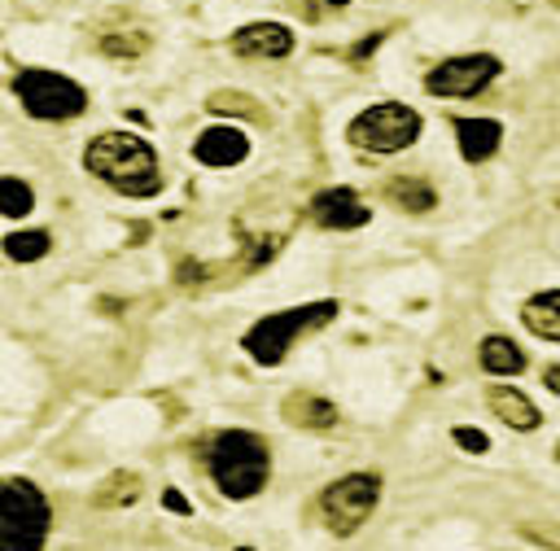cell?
<instances>
[{
	"label": "cell",
	"instance_id": "4fadbf2b",
	"mask_svg": "<svg viewBox=\"0 0 560 551\" xmlns=\"http://www.w3.org/2000/svg\"><path fill=\"white\" fill-rule=\"evenodd\" d=\"M486 402H490V411L508 424V429H538L542 424V415H538V407L521 394V389H512V385H494L490 394H486Z\"/></svg>",
	"mask_w": 560,
	"mask_h": 551
},
{
	"label": "cell",
	"instance_id": "6da1fadb",
	"mask_svg": "<svg viewBox=\"0 0 560 551\" xmlns=\"http://www.w3.org/2000/svg\"><path fill=\"white\" fill-rule=\"evenodd\" d=\"M83 166L105 179L109 188H118L122 197H153L162 188V171H158V153L149 140L131 136V131H105L88 144Z\"/></svg>",
	"mask_w": 560,
	"mask_h": 551
},
{
	"label": "cell",
	"instance_id": "603a6c76",
	"mask_svg": "<svg viewBox=\"0 0 560 551\" xmlns=\"http://www.w3.org/2000/svg\"><path fill=\"white\" fill-rule=\"evenodd\" d=\"M162 503H166V507H171V512H184V516H188V512H192V507H188V499H184V494H179V490H166V494H162Z\"/></svg>",
	"mask_w": 560,
	"mask_h": 551
},
{
	"label": "cell",
	"instance_id": "52a82bcc",
	"mask_svg": "<svg viewBox=\"0 0 560 551\" xmlns=\"http://www.w3.org/2000/svg\"><path fill=\"white\" fill-rule=\"evenodd\" d=\"M376 499H381V477L376 472H350V477H337V481H328L319 490L315 512H319L328 534L346 538V534H354L372 516Z\"/></svg>",
	"mask_w": 560,
	"mask_h": 551
},
{
	"label": "cell",
	"instance_id": "8992f818",
	"mask_svg": "<svg viewBox=\"0 0 560 551\" xmlns=\"http://www.w3.org/2000/svg\"><path fill=\"white\" fill-rule=\"evenodd\" d=\"M13 96L22 101V109L31 118H44V122H61V118H79L88 109V92L57 74V70H44V66H31L13 79Z\"/></svg>",
	"mask_w": 560,
	"mask_h": 551
},
{
	"label": "cell",
	"instance_id": "7c38bea8",
	"mask_svg": "<svg viewBox=\"0 0 560 551\" xmlns=\"http://www.w3.org/2000/svg\"><path fill=\"white\" fill-rule=\"evenodd\" d=\"M451 127H455V144L464 162H486L503 140V127L494 118H455Z\"/></svg>",
	"mask_w": 560,
	"mask_h": 551
},
{
	"label": "cell",
	"instance_id": "ffe728a7",
	"mask_svg": "<svg viewBox=\"0 0 560 551\" xmlns=\"http://www.w3.org/2000/svg\"><path fill=\"white\" fill-rule=\"evenodd\" d=\"M101 48L118 61H136L149 48V35L140 26H122V31H101Z\"/></svg>",
	"mask_w": 560,
	"mask_h": 551
},
{
	"label": "cell",
	"instance_id": "7a4b0ae2",
	"mask_svg": "<svg viewBox=\"0 0 560 551\" xmlns=\"http://www.w3.org/2000/svg\"><path fill=\"white\" fill-rule=\"evenodd\" d=\"M206 464H210V477L219 485L223 499H254L267 477H271V450L258 433L249 429H223L210 437V450H206Z\"/></svg>",
	"mask_w": 560,
	"mask_h": 551
},
{
	"label": "cell",
	"instance_id": "2e32d148",
	"mask_svg": "<svg viewBox=\"0 0 560 551\" xmlns=\"http://www.w3.org/2000/svg\"><path fill=\"white\" fill-rule=\"evenodd\" d=\"M280 411L298 429H332L337 424V407L328 398H315V394H293V398H284Z\"/></svg>",
	"mask_w": 560,
	"mask_h": 551
},
{
	"label": "cell",
	"instance_id": "277c9868",
	"mask_svg": "<svg viewBox=\"0 0 560 551\" xmlns=\"http://www.w3.org/2000/svg\"><path fill=\"white\" fill-rule=\"evenodd\" d=\"M332 315H337V302H332V297L306 302V306H289V310H276V315H262V319L245 332V354H249L254 363H262V367H276V363L293 350V341H298L302 332L324 328Z\"/></svg>",
	"mask_w": 560,
	"mask_h": 551
},
{
	"label": "cell",
	"instance_id": "d4e9b609",
	"mask_svg": "<svg viewBox=\"0 0 560 551\" xmlns=\"http://www.w3.org/2000/svg\"><path fill=\"white\" fill-rule=\"evenodd\" d=\"M547 389H560V367H547Z\"/></svg>",
	"mask_w": 560,
	"mask_h": 551
},
{
	"label": "cell",
	"instance_id": "8fae6325",
	"mask_svg": "<svg viewBox=\"0 0 560 551\" xmlns=\"http://www.w3.org/2000/svg\"><path fill=\"white\" fill-rule=\"evenodd\" d=\"M249 153V136L241 127H206L192 144V157L201 166H236Z\"/></svg>",
	"mask_w": 560,
	"mask_h": 551
},
{
	"label": "cell",
	"instance_id": "3957f363",
	"mask_svg": "<svg viewBox=\"0 0 560 551\" xmlns=\"http://www.w3.org/2000/svg\"><path fill=\"white\" fill-rule=\"evenodd\" d=\"M52 529L48 494L26 477L0 481V551H44Z\"/></svg>",
	"mask_w": 560,
	"mask_h": 551
},
{
	"label": "cell",
	"instance_id": "9a60e30c",
	"mask_svg": "<svg viewBox=\"0 0 560 551\" xmlns=\"http://www.w3.org/2000/svg\"><path fill=\"white\" fill-rule=\"evenodd\" d=\"M477 359H481V367L490 376H516V372H525V350L512 337H503V332L486 337L481 350H477Z\"/></svg>",
	"mask_w": 560,
	"mask_h": 551
},
{
	"label": "cell",
	"instance_id": "9c48e42d",
	"mask_svg": "<svg viewBox=\"0 0 560 551\" xmlns=\"http://www.w3.org/2000/svg\"><path fill=\"white\" fill-rule=\"evenodd\" d=\"M311 219L319 227H332V232H350V227H363L372 219V210L363 206V197L354 188H324L311 197Z\"/></svg>",
	"mask_w": 560,
	"mask_h": 551
},
{
	"label": "cell",
	"instance_id": "d6986e66",
	"mask_svg": "<svg viewBox=\"0 0 560 551\" xmlns=\"http://www.w3.org/2000/svg\"><path fill=\"white\" fill-rule=\"evenodd\" d=\"M140 499V477L136 472H109L96 490V507H127Z\"/></svg>",
	"mask_w": 560,
	"mask_h": 551
},
{
	"label": "cell",
	"instance_id": "5bb4252c",
	"mask_svg": "<svg viewBox=\"0 0 560 551\" xmlns=\"http://www.w3.org/2000/svg\"><path fill=\"white\" fill-rule=\"evenodd\" d=\"M521 319H525V328H529L534 337H542V341H560V293H556V289L534 293V297L525 302Z\"/></svg>",
	"mask_w": 560,
	"mask_h": 551
},
{
	"label": "cell",
	"instance_id": "ba28073f",
	"mask_svg": "<svg viewBox=\"0 0 560 551\" xmlns=\"http://www.w3.org/2000/svg\"><path fill=\"white\" fill-rule=\"evenodd\" d=\"M499 74V57L490 52H464V57H451L442 66H433L424 74V87L433 96H477L486 83H494Z\"/></svg>",
	"mask_w": 560,
	"mask_h": 551
},
{
	"label": "cell",
	"instance_id": "484cf974",
	"mask_svg": "<svg viewBox=\"0 0 560 551\" xmlns=\"http://www.w3.org/2000/svg\"><path fill=\"white\" fill-rule=\"evenodd\" d=\"M236 551H254V547H236Z\"/></svg>",
	"mask_w": 560,
	"mask_h": 551
},
{
	"label": "cell",
	"instance_id": "5b68a950",
	"mask_svg": "<svg viewBox=\"0 0 560 551\" xmlns=\"http://www.w3.org/2000/svg\"><path fill=\"white\" fill-rule=\"evenodd\" d=\"M420 131H424V118L402 101H376L363 114H354L346 127L350 144L363 153H398V149L416 144Z\"/></svg>",
	"mask_w": 560,
	"mask_h": 551
},
{
	"label": "cell",
	"instance_id": "cb8c5ba5",
	"mask_svg": "<svg viewBox=\"0 0 560 551\" xmlns=\"http://www.w3.org/2000/svg\"><path fill=\"white\" fill-rule=\"evenodd\" d=\"M350 0H311V9H319V13H332V9H346Z\"/></svg>",
	"mask_w": 560,
	"mask_h": 551
},
{
	"label": "cell",
	"instance_id": "ac0fdd59",
	"mask_svg": "<svg viewBox=\"0 0 560 551\" xmlns=\"http://www.w3.org/2000/svg\"><path fill=\"white\" fill-rule=\"evenodd\" d=\"M0 249H4V258H13V262H35V258H44V254L52 249V236H48L44 227H35V232H9V236L0 241Z\"/></svg>",
	"mask_w": 560,
	"mask_h": 551
},
{
	"label": "cell",
	"instance_id": "e0dca14e",
	"mask_svg": "<svg viewBox=\"0 0 560 551\" xmlns=\"http://www.w3.org/2000/svg\"><path fill=\"white\" fill-rule=\"evenodd\" d=\"M385 197H389L394 206H402V210H433V206H438V192H433L424 179H416V175L389 179V184H385Z\"/></svg>",
	"mask_w": 560,
	"mask_h": 551
},
{
	"label": "cell",
	"instance_id": "44dd1931",
	"mask_svg": "<svg viewBox=\"0 0 560 551\" xmlns=\"http://www.w3.org/2000/svg\"><path fill=\"white\" fill-rule=\"evenodd\" d=\"M31 206H35V197H31V184H22V179L4 175V179H0V214H9V219H22Z\"/></svg>",
	"mask_w": 560,
	"mask_h": 551
},
{
	"label": "cell",
	"instance_id": "7402d4cb",
	"mask_svg": "<svg viewBox=\"0 0 560 551\" xmlns=\"http://www.w3.org/2000/svg\"><path fill=\"white\" fill-rule=\"evenodd\" d=\"M455 446H464L468 455H486V450H490V437H486L481 429H468V424H459V429H455Z\"/></svg>",
	"mask_w": 560,
	"mask_h": 551
},
{
	"label": "cell",
	"instance_id": "30bf717a",
	"mask_svg": "<svg viewBox=\"0 0 560 551\" xmlns=\"http://www.w3.org/2000/svg\"><path fill=\"white\" fill-rule=\"evenodd\" d=\"M232 52L258 57V61H280L293 52V31L284 22H249L232 35Z\"/></svg>",
	"mask_w": 560,
	"mask_h": 551
}]
</instances>
